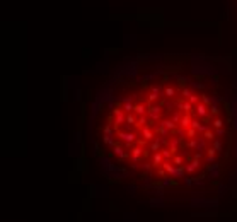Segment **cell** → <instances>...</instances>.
<instances>
[{"label":"cell","mask_w":237,"mask_h":222,"mask_svg":"<svg viewBox=\"0 0 237 222\" xmlns=\"http://www.w3.org/2000/svg\"><path fill=\"white\" fill-rule=\"evenodd\" d=\"M87 130L104 178L138 200L212 208L237 191V75L222 58L121 60L92 99Z\"/></svg>","instance_id":"obj_1"}]
</instances>
